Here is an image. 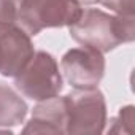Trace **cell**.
<instances>
[{"mask_svg":"<svg viewBox=\"0 0 135 135\" xmlns=\"http://www.w3.org/2000/svg\"><path fill=\"white\" fill-rule=\"evenodd\" d=\"M70 37L81 46L110 52L135 38V16L110 15L97 8L83 10L80 19L69 26Z\"/></svg>","mask_w":135,"mask_h":135,"instance_id":"1","label":"cell"},{"mask_svg":"<svg viewBox=\"0 0 135 135\" xmlns=\"http://www.w3.org/2000/svg\"><path fill=\"white\" fill-rule=\"evenodd\" d=\"M16 24L30 37L45 29L75 24L83 8L76 0H18Z\"/></svg>","mask_w":135,"mask_h":135,"instance_id":"2","label":"cell"},{"mask_svg":"<svg viewBox=\"0 0 135 135\" xmlns=\"http://www.w3.org/2000/svg\"><path fill=\"white\" fill-rule=\"evenodd\" d=\"M15 86L22 95L37 102L59 95L64 80L56 57L46 51H35L26 67L15 76Z\"/></svg>","mask_w":135,"mask_h":135,"instance_id":"3","label":"cell"},{"mask_svg":"<svg viewBox=\"0 0 135 135\" xmlns=\"http://www.w3.org/2000/svg\"><path fill=\"white\" fill-rule=\"evenodd\" d=\"M67 133H102L107 126L105 95L97 88L75 89L67 94Z\"/></svg>","mask_w":135,"mask_h":135,"instance_id":"4","label":"cell"},{"mask_svg":"<svg viewBox=\"0 0 135 135\" xmlns=\"http://www.w3.org/2000/svg\"><path fill=\"white\" fill-rule=\"evenodd\" d=\"M60 69L75 89L97 88L105 75V57L103 52L88 46L72 48L62 56Z\"/></svg>","mask_w":135,"mask_h":135,"instance_id":"5","label":"cell"},{"mask_svg":"<svg viewBox=\"0 0 135 135\" xmlns=\"http://www.w3.org/2000/svg\"><path fill=\"white\" fill-rule=\"evenodd\" d=\"M30 35L18 24L0 26V75L15 78L33 56Z\"/></svg>","mask_w":135,"mask_h":135,"instance_id":"6","label":"cell"},{"mask_svg":"<svg viewBox=\"0 0 135 135\" xmlns=\"http://www.w3.org/2000/svg\"><path fill=\"white\" fill-rule=\"evenodd\" d=\"M67 126H69L67 99L65 95H56L37 103L30 121L22 129V133H67Z\"/></svg>","mask_w":135,"mask_h":135,"instance_id":"7","label":"cell"},{"mask_svg":"<svg viewBox=\"0 0 135 135\" xmlns=\"http://www.w3.org/2000/svg\"><path fill=\"white\" fill-rule=\"evenodd\" d=\"M29 107L8 84L0 83V127H15L24 122Z\"/></svg>","mask_w":135,"mask_h":135,"instance_id":"8","label":"cell"},{"mask_svg":"<svg viewBox=\"0 0 135 135\" xmlns=\"http://www.w3.org/2000/svg\"><path fill=\"white\" fill-rule=\"evenodd\" d=\"M132 122H133V107L127 105L122 107L118 113V116L113 119V126L110 127V132L113 133H130L132 132Z\"/></svg>","mask_w":135,"mask_h":135,"instance_id":"9","label":"cell"},{"mask_svg":"<svg viewBox=\"0 0 135 135\" xmlns=\"http://www.w3.org/2000/svg\"><path fill=\"white\" fill-rule=\"evenodd\" d=\"M105 8H110L118 16H133L135 15V2L133 0H99Z\"/></svg>","mask_w":135,"mask_h":135,"instance_id":"10","label":"cell"},{"mask_svg":"<svg viewBox=\"0 0 135 135\" xmlns=\"http://www.w3.org/2000/svg\"><path fill=\"white\" fill-rule=\"evenodd\" d=\"M18 7L15 0H0V26L16 24Z\"/></svg>","mask_w":135,"mask_h":135,"instance_id":"11","label":"cell"},{"mask_svg":"<svg viewBox=\"0 0 135 135\" xmlns=\"http://www.w3.org/2000/svg\"><path fill=\"white\" fill-rule=\"evenodd\" d=\"M80 5H94V3H99V0H76Z\"/></svg>","mask_w":135,"mask_h":135,"instance_id":"12","label":"cell"},{"mask_svg":"<svg viewBox=\"0 0 135 135\" xmlns=\"http://www.w3.org/2000/svg\"><path fill=\"white\" fill-rule=\"evenodd\" d=\"M15 2H18V0H15Z\"/></svg>","mask_w":135,"mask_h":135,"instance_id":"13","label":"cell"}]
</instances>
